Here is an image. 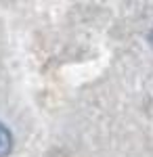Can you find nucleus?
I'll return each mask as SVG.
<instances>
[{
    "instance_id": "f257e3e1",
    "label": "nucleus",
    "mask_w": 153,
    "mask_h": 157,
    "mask_svg": "<svg viewBox=\"0 0 153 157\" xmlns=\"http://www.w3.org/2000/svg\"><path fill=\"white\" fill-rule=\"evenodd\" d=\"M13 151V136L4 124H0V157H9Z\"/></svg>"
}]
</instances>
